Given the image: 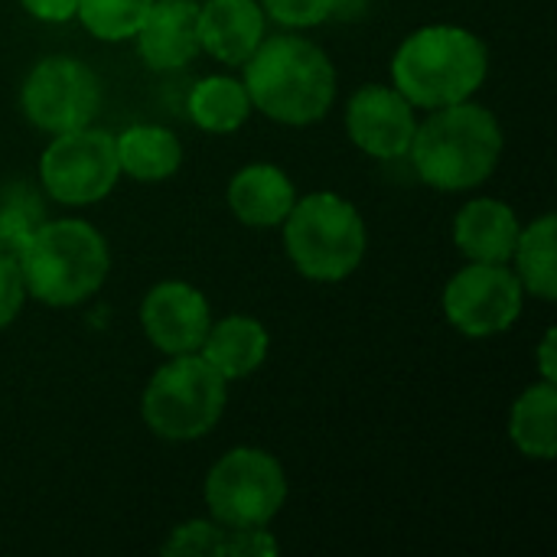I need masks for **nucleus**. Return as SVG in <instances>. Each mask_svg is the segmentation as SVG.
Listing matches in <instances>:
<instances>
[{
	"instance_id": "6e6552de",
	"label": "nucleus",
	"mask_w": 557,
	"mask_h": 557,
	"mask_svg": "<svg viewBox=\"0 0 557 557\" xmlns=\"http://www.w3.org/2000/svg\"><path fill=\"white\" fill-rule=\"evenodd\" d=\"M121 176L114 137L98 127H75L55 134L39 157L42 189L62 206H91L104 199Z\"/></svg>"
},
{
	"instance_id": "4be33fe9",
	"label": "nucleus",
	"mask_w": 557,
	"mask_h": 557,
	"mask_svg": "<svg viewBox=\"0 0 557 557\" xmlns=\"http://www.w3.org/2000/svg\"><path fill=\"white\" fill-rule=\"evenodd\" d=\"M555 228L557 219L548 212L542 219H535L529 228L519 232V242L512 248L516 258V277L522 281V287L552 304L557 297V271H555Z\"/></svg>"
},
{
	"instance_id": "0eeeda50",
	"label": "nucleus",
	"mask_w": 557,
	"mask_h": 557,
	"mask_svg": "<svg viewBox=\"0 0 557 557\" xmlns=\"http://www.w3.org/2000/svg\"><path fill=\"white\" fill-rule=\"evenodd\" d=\"M287 499V476L261 447L228 450L206 476L209 516L225 529H264Z\"/></svg>"
},
{
	"instance_id": "dca6fc26",
	"label": "nucleus",
	"mask_w": 557,
	"mask_h": 557,
	"mask_svg": "<svg viewBox=\"0 0 557 557\" xmlns=\"http://www.w3.org/2000/svg\"><path fill=\"white\" fill-rule=\"evenodd\" d=\"M297 202L290 176L274 163H251L228 183V206L238 222L251 228H271L287 219Z\"/></svg>"
},
{
	"instance_id": "423d86ee",
	"label": "nucleus",
	"mask_w": 557,
	"mask_h": 557,
	"mask_svg": "<svg viewBox=\"0 0 557 557\" xmlns=\"http://www.w3.org/2000/svg\"><path fill=\"white\" fill-rule=\"evenodd\" d=\"M225 385L228 382L199 352L170 356L144 388V424L173 444L206 437L225 411Z\"/></svg>"
},
{
	"instance_id": "9b49d317",
	"label": "nucleus",
	"mask_w": 557,
	"mask_h": 557,
	"mask_svg": "<svg viewBox=\"0 0 557 557\" xmlns=\"http://www.w3.org/2000/svg\"><path fill=\"white\" fill-rule=\"evenodd\" d=\"M414 104L395 85H362L346 108V131L375 160H398L414 137Z\"/></svg>"
},
{
	"instance_id": "aec40b11",
	"label": "nucleus",
	"mask_w": 557,
	"mask_h": 557,
	"mask_svg": "<svg viewBox=\"0 0 557 557\" xmlns=\"http://www.w3.org/2000/svg\"><path fill=\"white\" fill-rule=\"evenodd\" d=\"M557 388L555 382H539L519 395L509 418L512 444L532 460H555L557 454Z\"/></svg>"
},
{
	"instance_id": "f03ea898",
	"label": "nucleus",
	"mask_w": 557,
	"mask_h": 557,
	"mask_svg": "<svg viewBox=\"0 0 557 557\" xmlns=\"http://www.w3.org/2000/svg\"><path fill=\"white\" fill-rule=\"evenodd\" d=\"M503 147L506 140L496 114L467 98L447 108H434V114L414 127L408 153L428 186L460 193L493 176Z\"/></svg>"
},
{
	"instance_id": "ddd939ff",
	"label": "nucleus",
	"mask_w": 557,
	"mask_h": 557,
	"mask_svg": "<svg viewBox=\"0 0 557 557\" xmlns=\"http://www.w3.org/2000/svg\"><path fill=\"white\" fill-rule=\"evenodd\" d=\"M264 10L258 0L199 3V49L225 65H245L264 39Z\"/></svg>"
},
{
	"instance_id": "393cba45",
	"label": "nucleus",
	"mask_w": 557,
	"mask_h": 557,
	"mask_svg": "<svg viewBox=\"0 0 557 557\" xmlns=\"http://www.w3.org/2000/svg\"><path fill=\"white\" fill-rule=\"evenodd\" d=\"M261 10L281 26L307 29V26H320L323 20H330L333 0H261Z\"/></svg>"
},
{
	"instance_id": "a878e982",
	"label": "nucleus",
	"mask_w": 557,
	"mask_h": 557,
	"mask_svg": "<svg viewBox=\"0 0 557 557\" xmlns=\"http://www.w3.org/2000/svg\"><path fill=\"white\" fill-rule=\"evenodd\" d=\"M26 300V281L20 271V261L0 255V330H7Z\"/></svg>"
},
{
	"instance_id": "bb28decb",
	"label": "nucleus",
	"mask_w": 557,
	"mask_h": 557,
	"mask_svg": "<svg viewBox=\"0 0 557 557\" xmlns=\"http://www.w3.org/2000/svg\"><path fill=\"white\" fill-rule=\"evenodd\" d=\"M20 3L29 16L42 20V23H65L78 10V0H20Z\"/></svg>"
},
{
	"instance_id": "2eb2a0df",
	"label": "nucleus",
	"mask_w": 557,
	"mask_h": 557,
	"mask_svg": "<svg viewBox=\"0 0 557 557\" xmlns=\"http://www.w3.org/2000/svg\"><path fill=\"white\" fill-rule=\"evenodd\" d=\"M519 232L516 209L499 199H470L454 219V245L483 264H509Z\"/></svg>"
},
{
	"instance_id": "f8f14e48",
	"label": "nucleus",
	"mask_w": 557,
	"mask_h": 557,
	"mask_svg": "<svg viewBox=\"0 0 557 557\" xmlns=\"http://www.w3.org/2000/svg\"><path fill=\"white\" fill-rule=\"evenodd\" d=\"M140 323L147 339L163 352V356H186L199 352L212 313L206 297L183 281H163L147 290L140 304Z\"/></svg>"
},
{
	"instance_id": "6ab92c4d",
	"label": "nucleus",
	"mask_w": 557,
	"mask_h": 557,
	"mask_svg": "<svg viewBox=\"0 0 557 557\" xmlns=\"http://www.w3.org/2000/svg\"><path fill=\"white\" fill-rule=\"evenodd\" d=\"M114 153L121 173L140 183L170 180L183 163V147L173 131L160 124H134L114 137Z\"/></svg>"
},
{
	"instance_id": "f3484780",
	"label": "nucleus",
	"mask_w": 557,
	"mask_h": 557,
	"mask_svg": "<svg viewBox=\"0 0 557 557\" xmlns=\"http://www.w3.org/2000/svg\"><path fill=\"white\" fill-rule=\"evenodd\" d=\"M268 346H271V336H268L264 323H258L255 317H245V313H232L209 326V333L199 346V356L225 382H235V379H245L255 369H261V362L268 359Z\"/></svg>"
},
{
	"instance_id": "f257e3e1",
	"label": "nucleus",
	"mask_w": 557,
	"mask_h": 557,
	"mask_svg": "<svg viewBox=\"0 0 557 557\" xmlns=\"http://www.w3.org/2000/svg\"><path fill=\"white\" fill-rule=\"evenodd\" d=\"M242 85L251 108L271 121L307 127L330 111L336 98V69L330 55L304 36H264L245 62Z\"/></svg>"
},
{
	"instance_id": "4468645a",
	"label": "nucleus",
	"mask_w": 557,
	"mask_h": 557,
	"mask_svg": "<svg viewBox=\"0 0 557 557\" xmlns=\"http://www.w3.org/2000/svg\"><path fill=\"white\" fill-rule=\"evenodd\" d=\"M140 55L150 69H180L199 52V3L153 0L140 29Z\"/></svg>"
},
{
	"instance_id": "c85d7f7f",
	"label": "nucleus",
	"mask_w": 557,
	"mask_h": 557,
	"mask_svg": "<svg viewBox=\"0 0 557 557\" xmlns=\"http://www.w3.org/2000/svg\"><path fill=\"white\" fill-rule=\"evenodd\" d=\"M366 3L369 0H333L330 16H336V20H356V16H362Z\"/></svg>"
},
{
	"instance_id": "20e7f679",
	"label": "nucleus",
	"mask_w": 557,
	"mask_h": 557,
	"mask_svg": "<svg viewBox=\"0 0 557 557\" xmlns=\"http://www.w3.org/2000/svg\"><path fill=\"white\" fill-rule=\"evenodd\" d=\"M26 294L46 307H75L98 294L111 271L101 232L78 219L42 222L20 258Z\"/></svg>"
},
{
	"instance_id": "a211bd4d",
	"label": "nucleus",
	"mask_w": 557,
	"mask_h": 557,
	"mask_svg": "<svg viewBox=\"0 0 557 557\" xmlns=\"http://www.w3.org/2000/svg\"><path fill=\"white\" fill-rule=\"evenodd\" d=\"M277 552V542L264 529H225L215 519L183 522L163 545L170 557H274Z\"/></svg>"
},
{
	"instance_id": "1a4fd4ad",
	"label": "nucleus",
	"mask_w": 557,
	"mask_h": 557,
	"mask_svg": "<svg viewBox=\"0 0 557 557\" xmlns=\"http://www.w3.org/2000/svg\"><path fill=\"white\" fill-rule=\"evenodd\" d=\"M525 304V287L509 264L470 261L444 287V313L454 330L473 339L506 333Z\"/></svg>"
},
{
	"instance_id": "5701e85b",
	"label": "nucleus",
	"mask_w": 557,
	"mask_h": 557,
	"mask_svg": "<svg viewBox=\"0 0 557 557\" xmlns=\"http://www.w3.org/2000/svg\"><path fill=\"white\" fill-rule=\"evenodd\" d=\"M46 222V206L26 183H10L0 193V255L20 261L36 228Z\"/></svg>"
},
{
	"instance_id": "412c9836",
	"label": "nucleus",
	"mask_w": 557,
	"mask_h": 557,
	"mask_svg": "<svg viewBox=\"0 0 557 557\" xmlns=\"http://www.w3.org/2000/svg\"><path fill=\"white\" fill-rule=\"evenodd\" d=\"M251 114V98L238 78L209 75L199 78L189 91V117L209 134H232Z\"/></svg>"
},
{
	"instance_id": "b1692460",
	"label": "nucleus",
	"mask_w": 557,
	"mask_h": 557,
	"mask_svg": "<svg viewBox=\"0 0 557 557\" xmlns=\"http://www.w3.org/2000/svg\"><path fill=\"white\" fill-rule=\"evenodd\" d=\"M150 3L153 0H78L75 16L91 36L104 42H121L137 36Z\"/></svg>"
},
{
	"instance_id": "39448f33",
	"label": "nucleus",
	"mask_w": 557,
	"mask_h": 557,
	"mask_svg": "<svg viewBox=\"0 0 557 557\" xmlns=\"http://www.w3.org/2000/svg\"><path fill=\"white\" fill-rule=\"evenodd\" d=\"M284 248L294 268L320 284L346 281L366 258V222L336 193H310L284 219Z\"/></svg>"
},
{
	"instance_id": "9d476101",
	"label": "nucleus",
	"mask_w": 557,
	"mask_h": 557,
	"mask_svg": "<svg viewBox=\"0 0 557 557\" xmlns=\"http://www.w3.org/2000/svg\"><path fill=\"white\" fill-rule=\"evenodd\" d=\"M20 104L29 124H36L46 134H65L75 127H85L98 104L101 88L88 65L69 55H49L33 65V72L23 82Z\"/></svg>"
},
{
	"instance_id": "7ed1b4c3",
	"label": "nucleus",
	"mask_w": 557,
	"mask_h": 557,
	"mask_svg": "<svg viewBox=\"0 0 557 557\" xmlns=\"http://www.w3.org/2000/svg\"><path fill=\"white\" fill-rule=\"evenodd\" d=\"M490 55L476 33L450 23L414 29L392 59V82L414 108L467 101L486 78Z\"/></svg>"
},
{
	"instance_id": "cd10ccee",
	"label": "nucleus",
	"mask_w": 557,
	"mask_h": 557,
	"mask_svg": "<svg viewBox=\"0 0 557 557\" xmlns=\"http://www.w3.org/2000/svg\"><path fill=\"white\" fill-rule=\"evenodd\" d=\"M542 379L545 382H555V330H548L545 333V339H542Z\"/></svg>"
}]
</instances>
